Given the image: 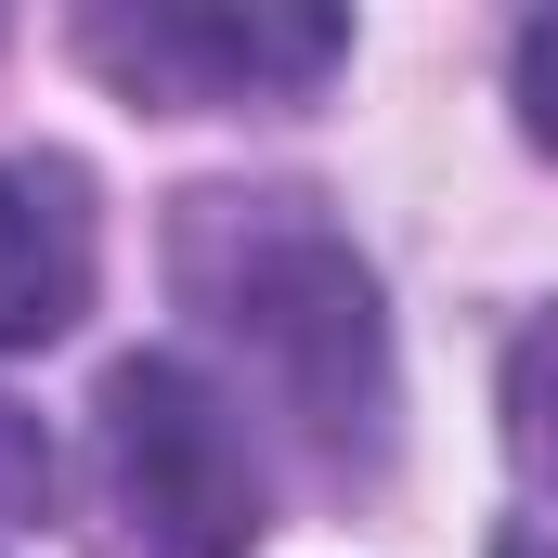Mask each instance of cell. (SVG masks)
<instances>
[{
	"label": "cell",
	"mask_w": 558,
	"mask_h": 558,
	"mask_svg": "<svg viewBox=\"0 0 558 558\" xmlns=\"http://www.w3.org/2000/svg\"><path fill=\"white\" fill-rule=\"evenodd\" d=\"M507 441H520V468L558 494V312H533L520 351H507Z\"/></svg>",
	"instance_id": "5"
},
{
	"label": "cell",
	"mask_w": 558,
	"mask_h": 558,
	"mask_svg": "<svg viewBox=\"0 0 558 558\" xmlns=\"http://www.w3.org/2000/svg\"><path fill=\"white\" fill-rule=\"evenodd\" d=\"M182 299L247 351V377L325 454H377L390 441V325L377 274L351 260V234L312 195H195L169 234Z\"/></svg>",
	"instance_id": "1"
},
{
	"label": "cell",
	"mask_w": 558,
	"mask_h": 558,
	"mask_svg": "<svg viewBox=\"0 0 558 558\" xmlns=\"http://www.w3.org/2000/svg\"><path fill=\"white\" fill-rule=\"evenodd\" d=\"M494 558H558V546H546V533H507V546H494Z\"/></svg>",
	"instance_id": "8"
},
{
	"label": "cell",
	"mask_w": 558,
	"mask_h": 558,
	"mask_svg": "<svg viewBox=\"0 0 558 558\" xmlns=\"http://www.w3.org/2000/svg\"><path fill=\"white\" fill-rule=\"evenodd\" d=\"M39 507H52V441H39V416L0 403V533H26Z\"/></svg>",
	"instance_id": "6"
},
{
	"label": "cell",
	"mask_w": 558,
	"mask_h": 558,
	"mask_svg": "<svg viewBox=\"0 0 558 558\" xmlns=\"http://www.w3.org/2000/svg\"><path fill=\"white\" fill-rule=\"evenodd\" d=\"M78 52L131 92V105H182V118H221V105H299L312 78L351 65V13H208V0H143V13H92Z\"/></svg>",
	"instance_id": "3"
},
{
	"label": "cell",
	"mask_w": 558,
	"mask_h": 558,
	"mask_svg": "<svg viewBox=\"0 0 558 558\" xmlns=\"http://www.w3.org/2000/svg\"><path fill=\"white\" fill-rule=\"evenodd\" d=\"M92 312V195L65 156H0V351H39Z\"/></svg>",
	"instance_id": "4"
},
{
	"label": "cell",
	"mask_w": 558,
	"mask_h": 558,
	"mask_svg": "<svg viewBox=\"0 0 558 558\" xmlns=\"http://www.w3.org/2000/svg\"><path fill=\"white\" fill-rule=\"evenodd\" d=\"M520 131L558 156V13H533V26H520Z\"/></svg>",
	"instance_id": "7"
},
{
	"label": "cell",
	"mask_w": 558,
	"mask_h": 558,
	"mask_svg": "<svg viewBox=\"0 0 558 558\" xmlns=\"http://www.w3.org/2000/svg\"><path fill=\"white\" fill-rule=\"evenodd\" d=\"M92 441H105V507H118L131 558H247L260 546V454H247V416H234L195 364H169V351L118 364Z\"/></svg>",
	"instance_id": "2"
}]
</instances>
